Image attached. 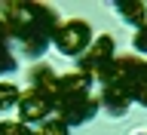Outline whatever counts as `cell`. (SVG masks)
<instances>
[{
	"mask_svg": "<svg viewBox=\"0 0 147 135\" xmlns=\"http://www.w3.org/2000/svg\"><path fill=\"white\" fill-rule=\"evenodd\" d=\"M16 68H18V62H16V55H12V49H9L6 28H3V22H0V77L16 74Z\"/></svg>",
	"mask_w": 147,
	"mask_h": 135,
	"instance_id": "10",
	"label": "cell"
},
{
	"mask_svg": "<svg viewBox=\"0 0 147 135\" xmlns=\"http://www.w3.org/2000/svg\"><path fill=\"white\" fill-rule=\"evenodd\" d=\"M18 95H22V89H18L12 80H0V114L9 111V108H16Z\"/></svg>",
	"mask_w": 147,
	"mask_h": 135,
	"instance_id": "12",
	"label": "cell"
},
{
	"mask_svg": "<svg viewBox=\"0 0 147 135\" xmlns=\"http://www.w3.org/2000/svg\"><path fill=\"white\" fill-rule=\"evenodd\" d=\"M28 89H37L43 92V95H49V98H55V89H58V71H55L52 64H34L31 71H28Z\"/></svg>",
	"mask_w": 147,
	"mask_h": 135,
	"instance_id": "8",
	"label": "cell"
},
{
	"mask_svg": "<svg viewBox=\"0 0 147 135\" xmlns=\"http://www.w3.org/2000/svg\"><path fill=\"white\" fill-rule=\"evenodd\" d=\"M92 83L95 86H119L132 98H138V92L147 86V58H141V55H113L92 77Z\"/></svg>",
	"mask_w": 147,
	"mask_h": 135,
	"instance_id": "3",
	"label": "cell"
},
{
	"mask_svg": "<svg viewBox=\"0 0 147 135\" xmlns=\"http://www.w3.org/2000/svg\"><path fill=\"white\" fill-rule=\"evenodd\" d=\"M113 12H117L126 25H132L135 31L147 22V3L144 0H117V3H113Z\"/></svg>",
	"mask_w": 147,
	"mask_h": 135,
	"instance_id": "9",
	"label": "cell"
},
{
	"mask_svg": "<svg viewBox=\"0 0 147 135\" xmlns=\"http://www.w3.org/2000/svg\"><path fill=\"white\" fill-rule=\"evenodd\" d=\"M135 101H138V104H144V108H147V86H144V89H141V92H138V98H135Z\"/></svg>",
	"mask_w": 147,
	"mask_h": 135,
	"instance_id": "15",
	"label": "cell"
},
{
	"mask_svg": "<svg viewBox=\"0 0 147 135\" xmlns=\"http://www.w3.org/2000/svg\"><path fill=\"white\" fill-rule=\"evenodd\" d=\"M0 135H31V126L22 120H0Z\"/></svg>",
	"mask_w": 147,
	"mask_h": 135,
	"instance_id": "13",
	"label": "cell"
},
{
	"mask_svg": "<svg viewBox=\"0 0 147 135\" xmlns=\"http://www.w3.org/2000/svg\"><path fill=\"white\" fill-rule=\"evenodd\" d=\"M0 22L6 28V37L28 58H40L61 25L58 12L49 3H37V0H3Z\"/></svg>",
	"mask_w": 147,
	"mask_h": 135,
	"instance_id": "1",
	"label": "cell"
},
{
	"mask_svg": "<svg viewBox=\"0 0 147 135\" xmlns=\"http://www.w3.org/2000/svg\"><path fill=\"white\" fill-rule=\"evenodd\" d=\"M132 49H135V55L147 58V22L135 31V37H132Z\"/></svg>",
	"mask_w": 147,
	"mask_h": 135,
	"instance_id": "14",
	"label": "cell"
},
{
	"mask_svg": "<svg viewBox=\"0 0 147 135\" xmlns=\"http://www.w3.org/2000/svg\"><path fill=\"white\" fill-rule=\"evenodd\" d=\"M16 120H22L25 126H37V123H43L46 117H52V98L43 95V92L37 89H25L18 95V104H16Z\"/></svg>",
	"mask_w": 147,
	"mask_h": 135,
	"instance_id": "6",
	"label": "cell"
},
{
	"mask_svg": "<svg viewBox=\"0 0 147 135\" xmlns=\"http://www.w3.org/2000/svg\"><path fill=\"white\" fill-rule=\"evenodd\" d=\"M31 135H71V129L64 126L58 117H46L43 123L31 126Z\"/></svg>",
	"mask_w": 147,
	"mask_h": 135,
	"instance_id": "11",
	"label": "cell"
},
{
	"mask_svg": "<svg viewBox=\"0 0 147 135\" xmlns=\"http://www.w3.org/2000/svg\"><path fill=\"white\" fill-rule=\"evenodd\" d=\"M92 37L95 34H92V25L86 18H64L52 37V46L67 58H80L86 52V46L92 43Z\"/></svg>",
	"mask_w": 147,
	"mask_h": 135,
	"instance_id": "4",
	"label": "cell"
},
{
	"mask_svg": "<svg viewBox=\"0 0 147 135\" xmlns=\"http://www.w3.org/2000/svg\"><path fill=\"white\" fill-rule=\"evenodd\" d=\"M98 114V92L95 83L80 71L58 74V89L52 98V117H58L67 129L83 126Z\"/></svg>",
	"mask_w": 147,
	"mask_h": 135,
	"instance_id": "2",
	"label": "cell"
},
{
	"mask_svg": "<svg viewBox=\"0 0 147 135\" xmlns=\"http://www.w3.org/2000/svg\"><path fill=\"white\" fill-rule=\"evenodd\" d=\"M132 101L135 98L119 86H98V111H104L107 117H126Z\"/></svg>",
	"mask_w": 147,
	"mask_h": 135,
	"instance_id": "7",
	"label": "cell"
},
{
	"mask_svg": "<svg viewBox=\"0 0 147 135\" xmlns=\"http://www.w3.org/2000/svg\"><path fill=\"white\" fill-rule=\"evenodd\" d=\"M113 55H117V40H113L110 34H98V37H92V43L86 46V52L77 58V71L86 74V77L92 80Z\"/></svg>",
	"mask_w": 147,
	"mask_h": 135,
	"instance_id": "5",
	"label": "cell"
}]
</instances>
